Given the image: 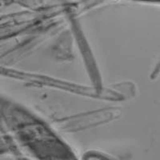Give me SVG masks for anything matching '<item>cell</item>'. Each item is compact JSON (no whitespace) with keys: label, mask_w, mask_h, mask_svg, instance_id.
Instances as JSON below:
<instances>
[{"label":"cell","mask_w":160,"mask_h":160,"mask_svg":"<svg viewBox=\"0 0 160 160\" xmlns=\"http://www.w3.org/2000/svg\"><path fill=\"white\" fill-rule=\"evenodd\" d=\"M84 160H111L106 156L97 154V153H89L84 156Z\"/></svg>","instance_id":"obj_1"}]
</instances>
